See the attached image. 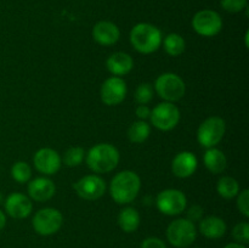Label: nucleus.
Returning a JSON list of instances; mask_svg holds the SVG:
<instances>
[{
    "label": "nucleus",
    "mask_w": 249,
    "mask_h": 248,
    "mask_svg": "<svg viewBox=\"0 0 249 248\" xmlns=\"http://www.w3.org/2000/svg\"><path fill=\"white\" fill-rule=\"evenodd\" d=\"M157 208L165 215H178L186 208V196L184 192L175 189H168L157 196Z\"/></svg>",
    "instance_id": "10"
},
{
    "label": "nucleus",
    "mask_w": 249,
    "mask_h": 248,
    "mask_svg": "<svg viewBox=\"0 0 249 248\" xmlns=\"http://www.w3.org/2000/svg\"><path fill=\"white\" fill-rule=\"evenodd\" d=\"M73 187H74L78 196L88 199V201L99 199L100 197L104 196L105 191H106L105 180L94 174L87 175V177L79 179L73 185Z\"/></svg>",
    "instance_id": "11"
},
{
    "label": "nucleus",
    "mask_w": 249,
    "mask_h": 248,
    "mask_svg": "<svg viewBox=\"0 0 249 248\" xmlns=\"http://www.w3.org/2000/svg\"><path fill=\"white\" fill-rule=\"evenodd\" d=\"M237 207L243 215L249 216V191L247 189L243 190L238 196Z\"/></svg>",
    "instance_id": "30"
},
{
    "label": "nucleus",
    "mask_w": 249,
    "mask_h": 248,
    "mask_svg": "<svg viewBox=\"0 0 249 248\" xmlns=\"http://www.w3.org/2000/svg\"><path fill=\"white\" fill-rule=\"evenodd\" d=\"M119 152L113 145L99 143L90 148L87 156L88 167L95 173H108L117 167Z\"/></svg>",
    "instance_id": "2"
},
{
    "label": "nucleus",
    "mask_w": 249,
    "mask_h": 248,
    "mask_svg": "<svg viewBox=\"0 0 249 248\" xmlns=\"http://www.w3.org/2000/svg\"><path fill=\"white\" fill-rule=\"evenodd\" d=\"M224 248H246V247L243 245H241V243L236 242V243H229V245H226Z\"/></svg>",
    "instance_id": "35"
},
{
    "label": "nucleus",
    "mask_w": 249,
    "mask_h": 248,
    "mask_svg": "<svg viewBox=\"0 0 249 248\" xmlns=\"http://www.w3.org/2000/svg\"><path fill=\"white\" fill-rule=\"evenodd\" d=\"M153 89L148 83H142L136 88L135 100L139 105H146L152 100Z\"/></svg>",
    "instance_id": "27"
},
{
    "label": "nucleus",
    "mask_w": 249,
    "mask_h": 248,
    "mask_svg": "<svg viewBox=\"0 0 249 248\" xmlns=\"http://www.w3.org/2000/svg\"><path fill=\"white\" fill-rule=\"evenodd\" d=\"M1 202H2V195L0 194V203H1Z\"/></svg>",
    "instance_id": "36"
},
{
    "label": "nucleus",
    "mask_w": 249,
    "mask_h": 248,
    "mask_svg": "<svg viewBox=\"0 0 249 248\" xmlns=\"http://www.w3.org/2000/svg\"><path fill=\"white\" fill-rule=\"evenodd\" d=\"M203 160L207 169L211 173H213V174L223 173L226 168V163H228L223 151L214 147H211L207 150V152L204 153Z\"/></svg>",
    "instance_id": "20"
},
{
    "label": "nucleus",
    "mask_w": 249,
    "mask_h": 248,
    "mask_svg": "<svg viewBox=\"0 0 249 248\" xmlns=\"http://www.w3.org/2000/svg\"><path fill=\"white\" fill-rule=\"evenodd\" d=\"M84 150L82 147H71L66 151L65 156H63V160L65 164L68 167H77L84 159Z\"/></svg>",
    "instance_id": "26"
},
{
    "label": "nucleus",
    "mask_w": 249,
    "mask_h": 248,
    "mask_svg": "<svg viewBox=\"0 0 249 248\" xmlns=\"http://www.w3.org/2000/svg\"><path fill=\"white\" fill-rule=\"evenodd\" d=\"M232 236L237 243L241 245H247L249 242V224L246 221L242 223H238L237 225L233 228L232 230Z\"/></svg>",
    "instance_id": "28"
},
{
    "label": "nucleus",
    "mask_w": 249,
    "mask_h": 248,
    "mask_svg": "<svg viewBox=\"0 0 249 248\" xmlns=\"http://www.w3.org/2000/svg\"><path fill=\"white\" fill-rule=\"evenodd\" d=\"M121 32L119 28L109 21H100L95 24L94 29H92V36H94L95 41L99 43L100 45L109 46L113 45L118 41Z\"/></svg>",
    "instance_id": "15"
},
{
    "label": "nucleus",
    "mask_w": 249,
    "mask_h": 248,
    "mask_svg": "<svg viewBox=\"0 0 249 248\" xmlns=\"http://www.w3.org/2000/svg\"><path fill=\"white\" fill-rule=\"evenodd\" d=\"M55 184L48 177H36L28 185V194L38 202H45L55 195Z\"/></svg>",
    "instance_id": "17"
},
{
    "label": "nucleus",
    "mask_w": 249,
    "mask_h": 248,
    "mask_svg": "<svg viewBox=\"0 0 249 248\" xmlns=\"http://www.w3.org/2000/svg\"><path fill=\"white\" fill-rule=\"evenodd\" d=\"M151 122L160 130H172L180 121V111L172 102L158 104L150 114Z\"/></svg>",
    "instance_id": "8"
},
{
    "label": "nucleus",
    "mask_w": 249,
    "mask_h": 248,
    "mask_svg": "<svg viewBox=\"0 0 249 248\" xmlns=\"http://www.w3.org/2000/svg\"><path fill=\"white\" fill-rule=\"evenodd\" d=\"M33 206L26 195L14 192L9 195L5 201V211L10 216L15 219H23L31 214Z\"/></svg>",
    "instance_id": "14"
},
{
    "label": "nucleus",
    "mask_w": 249,
    "mask_h": 248,
    "mask_svg": "<svg viewBox=\"0 0 249 248\" xmlns=\"http://www.w3.org/2000/svg\"><path fill=\"white\" fill-rule=\"evenodd\" d=\"M141 187V180L136 173L124 170L114 175L109 186L111 196L117 203L126 204L133 202Z\"/></svg>",
    "instance_id": "1"
},
{
    "label": "nucleus",
    "mask_w": 249,
    "mask_h": 248,
    "mask_svg": "<svg viewBox=\"0 0 249 248\" xmlns=\"http://www.w3.org/2000/svg\"><path fill=\"white\" fill-rule=\"evenodd\" d=\"M63 223V216L55 208H44L36 212L32 220V225L36 233L41 236H50L57 232Z\"/></svg>",
    "instance_id": "7"
},
{
    "label": "nucleus",
    "mask_w": 249,
    "mask_h": 248,
    "mask_svg": "<svg viewBox=\"0 0 249 248\" xmlns=\"http://www.w3.org/2000/svg\"><path fill=\"white\" fill-rule=\"evenodd\" d=\"M5 225H6V216H5L4 212L0 211V231L5 228Z\"/></svg>",
    "instance_id": "34"
},
{
    "label": "nucleus",
    "mask_w": 249,
    "mask_h": 248,
    "mask_svg": "<svg viewBox=\"0 0 249 248\" xmlns=\"http://www.w3.org/2000/svg\"><path fill=\"white\" fill-rule=\"evenodd\" d=\"M11 175L17 182L24 184L32 177L31 167L26 162H16L11 168Z\"/></svg>",
    "instance_id": "25"
},
{
    "label": "nucleus",
    "mask_w": 249,
    "mask_h": 248,
    "mask_svg": "<svg viewBox=\"0 0 249 248\" xmlns=\"http://www.w3.org/2000/svg\"><path fill=\"white\" fill-rule=\"evenodd\" d=\"M163 46L168 55L170 56H179L184 53L185 50V40L181 35L177 33H172L165 36L163 40Z\"/></svg>",
    "instance_id": "23"
},
{
    "label": "nucleus",
    "mask_w": 249,
    "mask_h": 248,
    "mask_svg": "<svg viewBox=\"0 0 249 248\" xmlns=\"http://www.w3.org/2000/svg\"><path fill=\"white\" fill-rule=\"evenodd\" d=\"M107 68L114 75H125L133 70L134 61L125 53H116L107 58Z\"/></svg>",
    "instance_id": "19"
},
{
    "label": "nucleus",
    "mask_w": 249,
    "mask_h": 248,
    "mask_svg": "<svg viewBox=\"0 0 249 248\" xmlns=\"http://www.w3.org/2000/svg\"><path fill=\"white\" fill-rule=\"evenodd\" d=\"M216 190H218V194L221 197H224L226 199H230L237 196L238 192H240V185H238L237 180L233 179V177H223L219 179L218 185H216Z\"/></svg>",
    "instance_id": "22"
},
{
    "label": "nucleus",
    "mask_w": 249,
    "mask_h": 248,
    "mask_svg": "<svg viewBox=\"0 0 249 248\" xmlns=\"http://www.w3.org/2000/svg\"><path fill=\"white\" fill-rule=\"evenodd\" d=\"M130 43L139 53H155L162 43V33L152 24L138 23L130 32Z\"/></svg>",
    "instance_id": "3"
},
{
    "label": "nucleus",
    "mask_w": 249,
    "mask_h": 248,
    "mask_svg": "<svg viewBox=\"0 0 249 248\" xmlns=\"http://www.w3.org/2000/svg\"><path fill=\"white\" fill-rule=\"evenodd\" d=\"M151 114V109L148 108L146 105H139L138 108H136V116L140 118V121H143V119L148 118Z\"/></svg>",
    "instance_id": "33"
},
{
    "label": "nucleus",
    "mask_w": 249,
    "mask_h": 248,
    "mask_svg": "<svg viewBox=\"0 0 249 248\" xmlns=\"http://www.w3.org/2000/svg\"><path fill=\"white\" fill-rule=\"evenodd\" d=\"M33 162L36 169L45 175L55 174L61 167L60 155L55 150L48 147L36 151Z\"/></svg>",
    "instance_id": "13"
},
{
    "label": "nucleus",
    "mask_w": 249,
    "mask_h": 248,
    "mask_svg": "<svg viewBox=\"0 0 249 248\" xmlns=\"http://www.w3.org/2000/svg\"><path fill=\"white\" fill-rule=\"evenodd\" d=\"M151 128L146 122L138 121L130 125L128 130L129 140L134 143H142L150 136Z\"/></svg>",
    "instance_id": "24"
},
{
    "label": "nucleus",
    "mask_w": 249,
    "mask_h": 248,
    "mask_svg": "<svg viewBox=\"0 0 249 248\" xmlns=\"http://www.w3.org/2000/svg\"><path fill=\"white\" fill-rule=\"evenodd\" d=\"M197 168L196 156L189 151L178 153L172 163V169L177 177H189L195 173Z\"/></svg>",
    "instance_id": "16"
},
{
    "label": "nucleus",
    "mask_w": 249,
    "mask_h": 248,
    "mask_svg": "<svg viewBox=\"0 0 249 248\" xmlns=\"http://www.w3.org/2000/svg\"><path fill=\"white\" fill-rule=\"evenodd\" d=\"M126 84L122 78L111 77L102 84L101 100L107 106H116L123 102L126 96Z\"/></svg>",
    "instance_id": "12"
},
{
    "label": "nucleus",
    "mask_w": 249,
    "mask_h": 248,
    "mask_svg": "<svg viewBox=\"0 0 249 248\" xmlns=\"http://www.w3.org/2000/svg\"><path fill=\"white\" fill-rule=\"evenodd\" d=\"M197 236L196 226L189 219H177L167 229V238L177 248H186L195 242Z\"/></svg>",
    "instance_id": "4"
},
{
    "label": "nucleus",
    "mask_w": 249,
    "mask_h": 248,
    "mask_svg": "<svg viewBox=\"0 0 249 248\" xmlns=\"http://www.w3.org/2000/svg\"><path fill=\"white\" fill-rule=\"evenodd\" d=\"M202 215H203V208L199 206H192L187 211V219L192 223L201 220Z\"/></svg>",
    "instance_id": "32"
},
{
    "label": "nucleus",
    "mask_w": 249,
    "mask_h": 248,
    "mask_svg": "<svg viewBox=\"0 0 249 248\" xmlns=\"http://www.w3.org/2000/svg\"><path fill=\"white\" fill-rule=\"evenodd\" d=\"M118 224L125 232H134L140 225V214L133 207H126L119 213Z\"/></svg>",
    "instance_id": "21"
},
{
    "label": "nucleus",
    "mask_w": 249,
    "mask_h": 248,
    "mask_svg": "<svg viewBox=\"0 0 249 248\" xmlns=\"http://www.w3.org/2000/svg\"><path fill=\"white\" fill-rule=\"evenodd\" d=\"M155 89L160 97L167 102H174L185 95V83L181 78L174 73H164L160 75L155 83Z\"/></svg>",
    "instance_id": "5"
},
{
    "label": "nucleus",
    "mask_w": 249,
    "mask_h": 248,
    "mask_svg": "<svg viewBox=\"0 0 249 248\" xmlns=\"http://www.w3.org/2000/svg\"><path fill=\"white\" fill-rule=\"evenodd\" d=\"M192 27L203 36H214L223 28V19L214 10H201L192 18Z\"/></svg>",
    "instance_id": "9"
},
{
    "label": "nucleus",
    "mask_w": 249,
    "mask_h": 248,
    "mask_svg": "<svg viewBox=\"0 0 249 248\" xmlns=\"http://www.w3.org/2000/svg\"><path fill=\"white\" fill-rule=\"evenodd\" d=\"M225 122L220 117H209L199 125L197 140L203 147L211 148L218 145L225 134Z\"/></svg>",
    "instance_id": "6"
},
{
    "label": "nucleus",
    "mask_w": 249,
    "mask_h": 248,
    "mask_svg": "<svg viewBox=\"0 0 249 248\" xmlns=\"http://www.w3.org/2000/svg\"><path fill=\"white\" fill-rule=\"evenodd\" d=\"M140 248H167V246L160 238L147 237L141 242Z\"/></svg>",
    "instance_id": "31"
},
{
    "label": "nucleus",
    "mask_w": 249,
    "mask_h": 248,
    "mask_svg": "<svg viewBox=\"0 0 249 248\" xmlns=\"http://www.w3.org/2000/svg\"><path fill=\"white\" fill-rule=\"evenodd\" d=\"M199 231L204 237L216 240V238H220L225 235L226 224L219 216L209 215L199 221Z\"/></svg>",
    "instance_id": "18"
},
{
    "label": "nucleus",
    "mask_w": 249,
    "mask_h": 248,
    "mask_svg": "<svg viewBox=\"0 0 249 248\" xmlns=\"http://www.w3.org/2000/svg\"><path fill=\"white\" fill-rule=\"evenodd\" d=\"M220 4L225 11L236 14L247 7V0H221Z\"/></svg>",
    "instance_id": "29"
}]
</instances>
